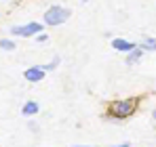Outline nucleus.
Returning a JSON list of instances; mask_svg holds the SVG:
<instances>
[{
    "label": "nucleus",
    "instance_id": "obj_13",
    "mask_svg": "<svg viewBox=\"0 0 156 147\" xmlns=\"http://www.w3.org/2000/svg\"><path fill=\"white\" fill-rule=\"evenodd\" d=\"M110 147H131L129 141H122V143H118V145H110Z\"/></svg>",
    "mask_w": 156,
    "mask_h": 147
},
{
    "label": "nucleus",
    "instance_id": "obj_3",
    "mask_svg": "<svg viewBox=\"0 0 156 147\" xmlns=\"http://www.w3.org/2000/svg\"><path fill=\"white\" fill-rule=\"evenodd\" d=\"M42 32H44L42 21H27V23L21 25H13L11 27V38H36Z\"/></svg>",
    "mask_w": 156,
    "mask_h": 147
},
{
    "label": "nucleus",
    "instance_id": "obj_7",
    "mask_svg": "<svg viewBox=\"0 0 156 147\" xmlns=\"http://www.w3.org/2000/svg\"><path fill=\"white\" fill-rule=\"evenodd\" d=\"M141 57H144V50L139 49V44H137V49H133L129 55H125V63L127 65H137L141 61Z\"/></svg>",
    "mask_w": 156,
    "mask_h": 147
},
{
    "label": "nucleus",
    "instance_id": "obj_8",
    "mask_svg": "<svg viewBox=\"0 0 156 147\" xmlns=\"http://www.w3.org/2000/svg\"><path fill=\"white\" fill-rule=\"evenodd\" d=\"M139 49L144 50V53H152V50H156V38H152V36H144V40L139 42Z\"/></svg>",
    "mask_w": 156,
    "mask_h": 147
},
{
    "label": "nucleus",
    "instance_id": "obj_15",
    "mask_svg": "<svg viewBox=\"0 0 156 147\" xmlns=\"http://www.w3.org/2000/svg\"><path fill=\"white\" fill-rule=\"evenodd\" d=\"M72 147H99V145H72Z\"/></svg>",
    "mask_w": 156,
    "mask_h": 147
},
{
    "label": "nucleus",
    "instance_id": "obj_11",
    "mask_svg": "<svg viewBox=\"0 0 156 147\" xmlns=\"http://www.w3.org/2000/svg\"><path fill=\"white\" fill-rule=\"evenodd\" d=\"M36 40H38L40 44H44V42H49V34H47V32H42V34H38V36H36Z\"/></svg>",
    "mask_w": 156,
    "mask_h": 147
},
{
    "label": "nucleus",
    "instance_id": "obj_2",
    "mask_svg": "<svg viewBox=\"0 0 156 147\" xmlns=\"http://www.w3.org/2000/svg\"><path fill=\"white\" fill-rule=\"evenodd\" d=\"M72 17V9L63 6V4H51L44 13H42V23L47 27H59Z\"/></svg>",
    "mask_w": 156,
    "mask_h": 147
},
{
    "label": "nucleus",
    "instance_id": "obj_16",
    "mask_svg": "<svg viewBox=\"0 0 156 147\" xmlns=\"http://www.w3.org/2000/svg\"><path fill=\"white\" fill-rule=\"evenodd\" d=\"M80 2H82V4H87V2H89V0H80Z\"/></svg>",
    "mask_w": 156,
    "mask_h": 147
},
{
    "label": "nucleus",
    "instance_id": "obj_4",
    "mask_svg": "<svg viewBox=\"0 0 156 147\" xmlns=\"http://www.w3.org/2000/svg\"><path fill=\"white\" fill-rule=\"evenodd\" d=\"M44 76H47V70H44L42 65H30L26 72H23V78H26L30 84H38V82H42Z\"/></svg>",
    "mask_w": 156,
    "mask_h": 147
},
{
    "label": "nucleus",
    "instance_id": "obj_12",
    "mask_svg": "<svg viewBox=\"0 0 156 147\" xmlns=\"http://www.w3.org/2000/svg\"><path fill=\"white\" fill-rule=\"evenodd\" d=\"M27 128H30V130H32L34 135L38 132V124H36V122H27Z\"/></svg>",
    "mask_w": 156,
    "mask_h": 147
},
{
    "label": "nucleus",
    "instance_id": "obj_9",
    "mask_svg": "<svg viewBox=\"0 0 156 147\" xmlns=\"http://www.w3.org/2000/svg\"><path fill=\"white\" fill-rule=\"evenodd\" d=\"M15 49H17V42H15V38H0V50L13 53Z\"/></svg>",
    "mask_w": 156,
    "mask_h": 147
},
{
    "label": "nucleus",
    "instance_id": "obj_10",
    "mask_svg": "<svg viewBox=\"0 0 156 147\" xmlns=\"http://www.w3.org/2000/svg\"><path fill=\"white\" fill-rule=\"evenodd\" d=\"M59 63H61V57H59V55H55V57H53L51 61H49L47 65H42V67H44L47 72H55V70L59 67Z\"/></svg>",
    "mask_w": 156,
    "mask_h": 147
},
{
    "label": "nucleus",
    "instance_id": "obj_1",
    "mask_svg": "<svg viewBox=\"0 0 156 147\" xmlns=\"http://www.w3.org/2000/svg\"><path fill=\"white\" fill-rule=\"evenodd\" d=\"M141 105V99L139 97H122V99H114L108 103V109H105V120L110 122H125L129 120L131 116L137 114Z\"/></svg>",
    "mask_w": 156,
    "mask_h": 147
},
{
    "label": "nucleus",
    "instance_id": "obj_5",
    "mask_svg": "<svg viewBox=\"0 0 156 147\" xmlns=\"http://www.w3.org/2000/svg\"><path fill=\"white\" fill-rule=\"evenodd\" d=\"M110 46L116 50V53H122V55H129L133 49H137V42L133 40H127V38H112Z\"/></svg>",
    "mask_w": 156,
    "mask_h": 147
},
{
    "label": "nucleus",
    "instance_id": "obj_14",
    "mask_svg": "<svg viewBox=\"0 0 156 147\" xmlns=\"http://www.w3.org/2000/svg\"><path fill=\"white\" fill-rule=\"evenodd\" d=\"M152 120H154V124H156V107L152 109Z\"/></svg>",
    "mask_w": 156,
    "mask_h": 147
},
{
    "label": "nucleus",
    "instance_id": "obj_6",
    "mask_svg": "<svg viewBox=\"0 0 156 147\" xmlns=\"http://www.w3.org/2000/svg\"><path fill=\"white\" fill-rule=\"evenodd\" d=\"M38 114H40V103H38V101L27 99L26 103L21 105V116H23V118H34V116H38Z\"/></svg>",
    "mask_w": 156,
    "mask_h": 147
}]
</instances>
